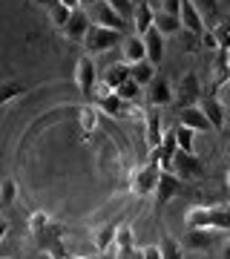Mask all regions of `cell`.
<instances>
[{
	"instance_id": "6da1fadb",
	"label": "cell",
	"mask_w": 230,
	"mask_h": 259,
	"mask_svg": "<svg viewBox=\"0 0 230 259\" xmlns=\"http://www.w3.org/2000/svg\"><path fill=\"white\" fill-rule=\"evenodd\" d=\"M121 40H124V32L89 23V29H86V35H83L81 44L86 49V55H101V52H110L112 47H118Z\"/></svg>"
},
{
	"instance_id": "7a4b0ae2",
	"label": "cell",
	"mask_w": 230,
	"mask_h": 259,
	"mask_svg": "<svg viewBox=\"0 0 230 259\" xmlns=\"http://www.w3.org/2000/svg\"><path fill=\"white\" fill-rule=\"evenodd\" d=\"M75 83H78V90H81L83 98H92L95 95V87H98V66L92 61V55L83 52L78 58V64H75Z\"/></svg>"
},
{
	"instance_id": "3957f363",
	"label": "cell",
	"mask_w": 230,
	"mask_h": 259,
	"mask_svg": "<svg viewBox=\"0 0 230 259\" xmlns=\"http://www.w3.org/2000/svg\"><path fill=\"white\" fill-rule=\"evenodd\" d=\"M158 164L156 161H147V164H141L132 173V179H129V190H132V196H138V199H144V196H153V190H156V182H158Z\"/></svg>"
},
{
	"instance_id": "277c9868",
	"label": "cell",
	"mask_w": 230,
	"mask_h": 259,
	"mask_svg": "<svg viewBox=\"0 0 230 259\" xmlns=\"http://www.w3.org/2000/svg\"><path fill=\"white\" fill-rule=\"evenodd\" d=\"M89 20H92V23H98V26L118 29V32H124V26H127V20L121 18V15H118L115 9H112V6L107 3V0H95V3H92Z\"/></svg>"
},
{
	"instance_id": "5b68a950",
	"label": "cell",
	"mask_w": 230,
	"mask_h": 259,
	"mask_svg": "<svg viewBox=\"0 0 230 259\" xmlns=\"http://www.w3.org/2000/svg\"><path fill=\"white\" fill-rule=\"evenodd\" d=\"M35 236V245L43 253H49V256H55V259H64V245H61V228L58 225H46L43 231H37V233H32Z\"/></svg>"
},
{
	"instance_id": "8992f818",
	"label": "cell",
	"mask_w": 230,
	"mask_h": 259,
	"mask_svg": "<svg viewBox=\"0 0 230 259\" xmlns=\"http://www.w3.org/2000/svg\"><path fill=\"white\" fill-rule=\"evenodd\" d=\"M173 173L178 179H202L204 176V167L199 161L196 153H184V150H175L173 156Z\"/></svg>"
},
{
	"instance_id": "52a82bcc",
	"label": "cell",
	"mask_w": 230,
	"mask_h": 259,
	"mask_svg": "<svg viewBox=\"0 0 230 259\" xmlns=\"http://www.w3.org/2000/svg\"><path fill=\"white\" fill-rule=\"evenodd\" d=\"M178 190H181V179L175 176V173H170V170H161V173H158V182H156V190H153L156 204L158 207H164L170 199H175Z\"/></svg>"
},
{
	"instance_id": "ba28073f",
	"label": "cell",
	"mask_w": 230,
	"mask_h": 259,
	"mask_svg": "<svg viewBox=\"0 0 230 259\" xmlns=\"http://www.w3.org/2000/svg\"><path fill=\"white\" fill-rule=\"evenodd\" d=\"M173 95L178 98V104H181V107H193V104L202 98V81H199V75H196V72L181 75L178 90H173Z\"/></svg>"
},
{
	"instance_id": "9c48e42d",
	"label": "cell",
	"mask_w": 230,
	"mask_h": 259,
	"mask_svg": "<svg viewBox=\"0 0 230 259\" xmlns=\"http://www.w3.org/2000/svg\"><path fill=\"white\" fill-rule=\"evenodd\" d=\"M199 107H202V112L207 115L213 130H224V124H227V110H224V104L219 101V95L216 93L202 95V98H199Z\"/></svg>"
},
{
	"instance_id": "30bf717a",
	"label": "cell",
	"mask_w": 230,
	"mask_h": 259,
	"mask_svg": "<svg viewBox=\"0 0 230 259\" xmlns=\"http://www.w3.org/2000/svg\"><path fill=\"white\" fill-rule=\"evenodd\" d=\"M178 20H181V29H184V32H190V35H196V37H202V32L207 29V23H204V18H202V12L196 9L193 0H181Z\"/></svg>"
},
{
	"instance_id": "8fae6325",
	"label": "cell",
	"mask_w": 230,
	"mask_h": 259,
	"mask_svg": "<svg viewBox=\"0 0 230 259\" xmlns=\"http://www.w3.org/2000/svg\"><path fill=\"white\" fill-rule=\"evenodd\" d=\"M95 90H98V93L92 95V98H98V110H101V112H107V115H112V118H121V115L129 110V104L121 101L118 95L112 93V90H107L104 83H101V87H95Z\"/></svg>"
},
{
	"instance_id": "7c38bea8",
	"label": "cell",
	"mask_w": 230,
	"mask_h": 259,
	"mask_svg": "<svg viewBox=\"0 0 230 259\" xmlns=\"http://www.w3.org/2000/svg\"><path fill=\"white\" fill-rule=\"evenodd\" d=\"M147 101L153 104V107H167V104L175 101L173 87H170V81H167V78L156 75V78L147 83Z\"/></svg>"
},
{
	"instance_id": "4fadbf2b",
	"label": "cell",
	"mask_w": 230,
	"mask_h": 259,
	"mask_svg": "<svg viewBox=\"0 0 230 259\" xmlns=\"http://www.w3.org/2000/svg\"><path fill=\"white\" fill-rule=\"evenodd\" d=\"M230 83V52L227 49H216V58H213V93H219Z\"/></svg>"
},
{
	"instance_id": "5bb4252c",
	"label": "cell",
	"mask_w": 230,
	"mask_h": 259,
	"mask_svg": "<svg viewBox=\"0 0 230 259\" xmlns=\"http://www.w3.org/2000/svg\"><path fill=\"white\" fill-rule=\"evenodd\" d=\"M89 12H83V9H72V15H69V20L64 23V32L69 40H75V44H81L83 40V35H86V29H89Z\"/></svg>"
},
{
	"instance_id": "9a60e30c",
	"label": "cell",
	"mask_w": 230,
	"mask_h": 259,
	"mask_svg": "<svg viewBox=\"0 0 230 259\" xmlns=\"http://www.w3.org/2000/svg\"><path fill=\"white\" fill-rule=\"evenodd\" d=\"M213 242H216V231H210V228H187L181 248H187V250H210Z\"/></svg>"
},
{
	"instance_id": "2e32d148",
	"label": "cell",
	"mask_w": 230,
	"mask_h": 259,
	"mask_svg": "<svg viewBox=\"0 0 230 259\" xmlns=\"http://www.w3.org/2000/svg\"><path fill=\"white\" fill-rule=\"evenodd\" d=\"M141 40H144V52H147V61L153 66L161 64V58H164V35L158 32L156 26H150L144 35H141Z\"/></svg>"
},
{
	"instance_id": "e0dca14e",
	"label": "cell",
	"mask_w": 230,
	"mask_h": 259,
	"mask_svg": "<svg viewBox=\"0 0 230 259\" xmlns=\"http://www.w3.org/2000/svg\"><path fill=\"white\" fill-rule=\"evenodd\" d=\"M178 124L190 127L193 133H207V130H213L199 104H193V107H181V112H178Z\"/></svg>"
},
{
	"instance_id": "ac0fdd59",
	"label": "cell",
	"mask_w": 230,
	"mask_h": 259,
	"mask_svg": "<svg viewBox=\"0 0 230 259\" xmlns=\"http://www.w3.org/2000/svg\"><path fill=\"white\" fill-rule=\"evenodd\" d=\"M147 58V52H144V40H141V35H127L124 40H121V61L127 66L138 64V61H144Z\"/></svg>"
},
{
	"instance_id": "d6986e66",
	"label": "cell",
	"mask_w": 230,
	"mask_h": 259,
	"mask_svg": "<svg viewBox=\"0 0 230 259\" xmlns=\"http://www.w3.org/2000/svg\"><path fill=\"white\" fill-rule=\"evenodd\" d=\"M132 29H135V35H144L150 26H153V20H156V9L150 6L147 0H141V3H135V9H132Z\"/></svg>"
},
{
	"instance_id": "ffe728a7",
	"label": "cell",
	"mask_w": 230,
	"mask_h": 259,
	"mask_svg": "<svg viewBox=\"0 0 230 259\" xmlns=\"http://www.w3.org/2000/svg\"><path fill=\"white\" fill-rule=\"evenodd\" d=\"M129 78V66L124 64V61H121V64H112V66H107V72H104V87H107V90H118L121 83L127 81Z\"/></svg>"
},
{
	"instance_id": "44dd1931",
	"label": "cell",
	"mask_w": 230,
	"mask_h": 259,
	"mask_svg": "<svg viewBox=\"0 0 230 259\" xmlns=\"http://www.w3.org/2000/svg\"><path fill=\"white\" fill-rule=\"evenodd\" d=\"M184 225L187 228H210V207L204 204H193L190 210L184 213ZM213 231V228H210Z\"/></svg>"
},
{
	"instance_id": "7402d4cb",
	"label": "cell",
	"mask_w": 230,
	"mask_h": 259,
	"mask_svg": "<svg viewBox=\"0 0 230 259\" xmlns=\"http://www.w3.org/2000/svg\"><path fill=\"white\" fill-rule=\"evenodd\" d=\"M153 26H156L164 37H170V35H178V32H181V20H178V15L156 12V20H153Z\"/></svg>"
},
{
	"instance_id": "603a6c76",
	"label": "cell",
	"mask_w": 230,
	"mask_h": 259,
	"mask_svg": "<svg viewBox=\"0 0 230 259\" xmlns=\"http://www.w3.org/2000/svg\"><path fill=\"white\" fill-rule=\"evenodd\" d=\"M129 78H132L138 87H147V83L156 78V66H153L147 58H144V61H138V64L129 66Z\"/></svg>"
},
{
	"instance_id": "cb8c5ba5",
	"label": "cell",
	"mask_w": 230,
	"mask_h": 259,
	"mask_svg": "<svg viewBox=\"0 0 230 259\" xmlns=\"http://www.w3.org/2000/svg\"><path fill=\"white\" fill-rule=\"evenodd\" d=\"M115 228H118V225H104V228H98V231L92 233V242H95V250H98V253H107V250L112 248V242H115Z\"/></svg>"
},
{
	"instance_id": "d4e9b609",
	"label": "cell",
	"mask_w": 230,
	"mask_h": 259,
	"mask_svg": "<svg viewBox=\"0 0 230 259\" xmlns=\"http://www.w3.org/2000/svg\"><path fill=\"white\" fill-rule=\"evenodd\" d=\"M210 32H213V40H216V49H227L230 52V15H224L219 23H213Z\"/></svg>"
},
{
	"instance_id": "484cf974",
	"label": "cell",
	"mask_w": 230,
	"mask_h": 259,
	"mask_svg": "<svg viewBox=\"0 0 230 259\" xmlns=\"http://www.w3.org/2000/svg\"><path fill=\"white\" fill-rule=\"evenodd\" d=\"M161 139H164V133H161V115L147 112V144H150V150H156L158 144H161Z\"/></svg>"
},
{
	"instance_id": "4316f807",
	"label": "cell",
	"mask_w": 230,
	"mask_h": 259,
	"mask_svg": "<svg viewBox=\"0 0 230 259\" xmlns=\"http://www.w3.org/2000/svg\"><path fill=\"white\" fill-rule=\"evenodd\" d=\"M210 228L213 231H230V204L210 207Z\"/></svg>"
},
{
	"instance_id": "83f0119b",
	"label": "cell",
	"mask_w": 230,
	"mask_h": 259,
	"mask_svg": "<svg viewBox=\"0 0 230 259\" xmlns=\"http://www.w3.org/2000/svg\"><path fill=\"white\" fill-rule=\"evenodd\" d=\"M175 136V144H178V150H184V153H196V133L190 127H184V124H178V127L173 130Z\"/></svg>"
},
{
	"instance_id": "f1b7e54d",
	"label": "cell",
	"mask_w": 230,
	"mask_h": 259,
	"mask_svg": "<svg viewBox=\"0 0 230 259\" xmlns=\"http://www.w3.org/2000/svg\"><path fill=\"white\" fill-rule=\"evenodd\" d=\"M158 250H161V259H184V248L181 242L173 239V236H161V242H158Z\"/></svg>"
},
{
	"instance_id": "f546056e",
	"label": "cell",
	"mask_w": 230,
	"mask_h": 259,
	"mask_svg": "<svg viewBox=\"0 0 230 259\" xmlns=\"http://www.w3.org/2000/svg\"><path fill=\"white\" fill-rule=\"evenodd\" d=\"M112 248L118 250V253L135 248V239H132V228H129V225H118V228H115V242H112Z\"/></svg>"
},
{
	"instance_id": "4dcf8cb0",
	"label": "cell",
	"mask_w": 230,
	"mask_h": 259,
	"mask_svg": "<svg viewBox=\"0 0 230 259\" xmlns=\"http://www.w3.org/2000/svg\"><path fill=\"white\" fill-rule=\"evenodd\" d=\"M141 90H144V87H138V83L132 81V78H127V81L121 83L118 90H112V93L118 95L121 101H127V104H135V101H138V95H141Z\"/></svg>"
},
{
	"instance_id": "1f68e13d",
	"label": "cell",
	"mask_w": 230,
	"mask_h": 259,
	"mask_svg": "<svg viewBox=\"0 0 230 259\" xmlns=\"http://www.w3.org/2000/svg\"><path fill=\"white\" fill-rule=\"evenodd\" d=\"M23 93H26V87H23L20 81H9V83H3V87H0V107H6L9 101L20 98Z\"/></svg>"
},
{
	"instance_id": "d6a6232c",
	"label": "cell",
	"mask_w": 230,
	"mask_h": 259,
	"mask_svg": "<svg viewBox=\"0 0 230 259\" xmlns=\"http://www.w3.org/2000/svg\"><path fill=\"white\" fill-rule=\"evenodd\" d=\"M78 121H81V133H83V139H86V136H92V130L98 127V110L95 107H83Z\"/></svg>"
},
{
	"instance_id": "836d02e7",
	"label": "cell",
	"mask_w": 230,
	"mask_h": 259,
	"mask_svg": "<svg viewBox=\"0 0 230 259\" xmlns=\"http://www.w3.org/2000/svg\"><path fill=\"white\" fill-rule=\"evenodd\" d=\"M15 199H18V182L15 179H3L0 182V207L15 204Z\"/></svg>"
},
{
	"instance_id": "e575fe53",
	"label": "cell",
	"mask_w": 230,
	"mask_h": 259,
	"mask_svg": "<svg viewBox=\"0 0 230 259\" xmlns=\"http://www.w3.org/2000/svg\"><path fill=\"white\" fill-rule=\"evenodd\" d=\"M193 3H196V9L202 12L204 23H207V20H213V23L219 20V0H193ZM213 23H210V26H213Z\"/></svg>"
},
{
	"instance_id": "d590c367",
	"label": "cell",
	"mask_w": 230,
	"mask_h": 259,
	"mask_svg": "<svg viewBox=\"0 0 230 259\" xmlns=\"http://www.w3.org/2000/svg\"><path fill=\"white\" fill-rule=\"evenodd\" d=\"M46 12H49V20H52V23H55L58 29H64V23L69 20V15H72V9H66L64 3H61V0H58L55 6H49Z\"/></svg>"
},
{
	"instance_id": "8d00e7d4",
	"label": "cell",
	"mask_w": 230,
	"mask_h": 259,
	"mask_svg": "<svg viewBox=\"0 0 230 259\" xmlns=\"http://www.w3.org/2000/svg\"><path fill=\"white\" fill-rule=\"evenodd\" d=\"M49 222H52V219H49V216H46L43 210H35V213H32V216H29V231H32V233L43 231V228H46V225H49Z\"/></svg>"
},
{
	"instance_id": "74e56055",
	"label": "cell",
	"mask_w": 230,
	"mask_h": 259,
	"mask_svg": "<svg viewBox=\"0 0 230 259\" xmlns=\"http://www.w3.org/2000/svg\"><path fill=\"white\" fill-rule=\"evenodd\" d=\"M107 3H110V6H112L115 12H118V15H121L124 20H127L129 15H132V9H135V6H132L129 0H107Z\"/></svg>"
},
{
	"instance_id": "f35d334b",
	"label": "cell",
	"mask_w": 230,
	"mask_h": 259,
	"mask_svg": "<svg viewBox=\"0 0 230 259\" xmlns=\"http://www.w3.org/2000/svg\"><path fill=\"white\" fill-rule=\"evenodd\" d=\"M181 9V0H161V9L158 12H167V15H178Z\"/></svg>"
},
{
	"instance_id": "ab89813d",
	"label": "cell",
	"mask_w": 230,
	"mask_h": 259,
	"mask_svg": "<svg viewBox=\"0 0 230 259\" xmlns=\"http://www.w3.org/2000/svg\"><path fill=\"white\" fill-rule=\"evenodd\" d=\"M144 259H161V250H158V245H147V248H144Z\"/></svg>"
},
{
	"instance_id": "60d3db41",
	"label": "cell",
	"mask_w": 230,
	"mask_h": 259,
	"mask_svg": "<svg viewBox=\"0 0 230 259\" xmlns=\"http://www.w3.org/2000/svg\"><path fill=\"white\" fill-rule=\"evenodd\" d=\"M219 259H230V239H227V242H221V248H219Z\"/></svg>"
},
{
	"instance_id": "b9f144b4",
	"label": "cell",
	"mask_w": 230,
	"mask_h": 259,
	"mask_svg": "<svg viewBox=\"0 0 230 259\" xmlns=\"http://www.w3.org/2000/svg\"><path fill=\"white\" fill-rule=\"evenodd\" d=\"M61 3H64L66 9H78L81 6V0H61Z\"/></svg>"
},
{
	"instance_id": "7bdbcfd3",
	"label": "cell",
	"mask_w": 230,
	"mask_h": 259,
	"mask_svg": "<svg viewBox=\"0 0 230 259\" xmlns=\"http://www.w3.org/2000/svg\"><path fill=\"white\" fill-rule=\"evenodd\" d=\"M6 231H9V222H6V219H0V242H3V236H6Z\"/></svg>"
},
{
	"instance_id": "ee69618b",
	"label": "cell",
	"mask_w": 230,
	"mask_h": 259,
	"mask_svg": "<svg viewBox=\"0 0 230 259\" xmlns=\"http://www.w3.org/2000/svg\"><path fill=\"white\" fill-rule=\"evenodd\" d=\"M35 3H40V6H43V9H49V6H55L58 0H35Z\"/></svg>"
},
{
	"instance_id": "f6af8a7d",
	"label": "cell",
	"mask_w": 230,
	"mask_h": 259,
	"mask_svg": "<svg viewBox=\"0 0 230 259\" xmlns=\"http://www.w3.org/2000/svg\"><path fill=\"white\" fill-rule=\"evenodd\" d=\"M224 182H227V187H230V170H227V176H224Z\"/></svg>"
},
{
	"instance_id": "bcb514c9",
	"label": "cell",
	"mask_w": 230,
	"mask_h": 259,
	"mask_svg": "<svg viewBox=\"0 0 230 259\" xmlns=\"http://www.w3.org/2000/svg\"><path fill=\"white\" fill-rule=\"evenodd\" d=\"M81 3H86V6H92V3H95V0H81Z\"/></svg>"
},
{
	"instance_id": "7dc6e473",
	"label": "cell",
	"mask_w": 230,
	"mask_h": 259,
	"mask_svg": "<svg viewBox=\"0 0 230 259\" xmlns=\"http://www.w3.org/2000/svg\"><path fill=\"white\" fill-rule=\"evenodd\" d=\"M224 150H227V156H230V136H227V147H224Z\"/></svg>"
},
{
	"instance_id": "c3c4849f",
	"label": "cell",
	"mask_w": 230,
	"mask_h": 259,
	"mask_svg": "<svg viewBox=\"0 0 230 259\" xmlns=\"http://www.w3.org/2000/svg\"><path fill=\"white\" fill-rule=\"evenodd\" d=\"M129 3H132V6H135V3H141V0H129Z\"/></svg>"
},
{
	"instance_id": "681fc988",
	"label": "cell",
	"mask_w": 230,
	"mask_h": 259,
	"mask_svg": "<svg viewBox=\"0 0 230 259\" xmlns=\"http://www.w3.org/2000/svg\"><path fill=\"white\" fill-rule=\"evenodd\" d=\"M86 259H92V256H86Z\"/></svg>"
},
{
	"instance_id": "f907efd6",
	"label": "cell",
	"mask_w": 230,
	"mask_h": 259,
	"mask_svg": "<svg viewBox=\"0 0 230 259\" xmlns=\"http://www.w3.org/2000/svg\"><path fill=\"white\" fill-rule=\"evenodd\" d=\"M64 259H66V256H64Z\"/></svg>"
}]
</instances>
